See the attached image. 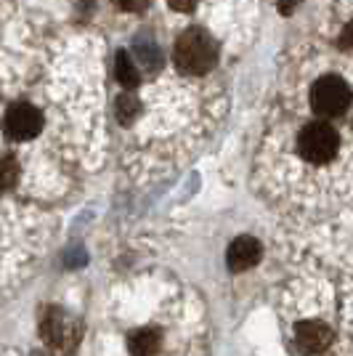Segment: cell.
I'll return each instance as SVG.
<instances>
[{
  "label": "cell",
  "instance_id": "cell-1",
  "mask_svg": "<svg viewBox=\"0 0 353 356\" xmlns=\"http://www.w3.org/2000/svg\"><path fill=\"white\" fill-rule=\"evenodd\" d=\"M218 61V45L205 30H186L176 43V64L186 74H205Z\"/></svg>",
  "mask_w": 353,
  "mask_h": 356
},
{
  "label": "cell",
  "instance_id": "cell-2",
  "mask_svg": "<svg viewBox=\"0 0 353 356\" xmlns=\"http://www.w3.org/2000/svg\"><path fill=\"white\" fill-rule=\"evenodd\" d=\"M40 335L51 346V351L69 356L74 351V346H77L80 330H77V322L69 314H64L61 309H48L43 314V322H40Z\"/></svg>",
  "mask_w": 353,
  "mask_h": 356
},
{
  "label": "cell",
  "instance_id": "cell-3",
  "mask_svg": "<svg viewBox=\"0 0 353 356\" xmlns=\"http://www.w3.org/2000/svg\"><path fill=\"white\" fill-rule=\"evenodd\" d=\"M338 131L335 128H329V125H324V122H313V125H306L300 136H297V149H300V154L309 160V163H329L332 157H335V152H338Z\"/></svg>",
  "mask_w": 353,
  "mask_h": 356
},
{
  "label": "cell",
  "instance_id": "cell-4",
  "mask_svg": "<svg viewBox=\"0 0 353 356\" xmlns=\"http://www.w3.org/2000/svg\"><path fill=\"white\" fill-rule=\"evenodd\" d=\"M311 106L319 115H327V118L343 115L351 106V88L340 77H322L311 88Z\"/></svg>",
  "mask_w": 353,
  "mask_h": 356
},
{
  "label": "cell",
  "instance_id": "cell-5",
  "mask_svg": "<svg viewBox=\"0 0 353 356\" xmlns=\"http://www.w3.org/2000/svg\"><path fill=\"white\" fill-rule=\"evenodd\" d=\"M3 125H6V134L11 136V138L27 141V138L40 134V128H43V115L30 104H14L6 112Z\"/></svg>",
  "mask_w": 353,
  "mask_h": 356
},
{
  "label": "cell",
  "instance_id": "cell-6",
  "mask_svg": "<svg viewBox=\"0 0 353 356\" xmlns=\"http://www.w3.org/2000/svg\"><path fill=\"white\" fill-rule=\"evenodd\" d=\"M261 242L252 237H236L231 245H229V252H226V261H229V268L231 271H247L252 268L258 261H261Z\"/></svg>",
  "mask_w": 353,
  "mask_h": 356
},
{
  "label": "cell",
  "instance_id": "cell-7",
  "mask_svg": "<svg viewBox=\"0 0 353 356\" xmlns=\"http://www.w3.org/2000/svg\"><path fill=\"white\" fill-rule=\"evenodd\" d=\"M295 343L306 354H319L332 343V330L324 322H300L295 327Z\"/></svg>",
  "mask_w": 353,
  "mask_h": 356
},
{
  "label": "cell",
  "instance_id": "cell-8",
  "mask_svg": "<svg viewBox=\"0 0 353 356\" xmlns=\"http://www.w3.org/2000/svg\"><path fill=\"white\" fill-rule=\"evenodd\" d=\"M128 348H131L133 356H151L157 348H160V332L157 330H136L128 341Z\"/></svg>",
  "mask_w": 353,
  "mask_h": 356
},
{
  "label": "cell",
  "instance_id": "cell-9",
  "mask_svg": "<svg viewBox=\"0 0 353 356\" xmlns=\"http://www.w3.org/2000/svg\"><path fill=\"white\" fill-rule=\"evenodd\" d=\"M115 74H117L120 86L125 88H136L138 86V67L133 64V59L128 54H117V61H115Z\"/></svg>",
  "mask_w": 353,
  "mask_h": 356
},
{
  "label": "cell",
  "instance_id": "cell-10",
  "mask_svg": "<svg viewBox=\"0 0 353 356\" xmlns=\"http://www.w3.org/2000/svg\"><path fill=\"white\" fill-rule=\"evenodd\" d=\"M136 59H138V64H141L144 70H149V72H154V70L162 64V56H160V51H157V45L154 43H138L136 45Z\"/></svg>",
  "mask_w": 353,
  "mask_h": 356
},
{
  "label": "cell",
  "instance_id": "cell-11",
  "mask_svg": "<svg viewBox=\"0 0 353 356\" xmlns=\"http://www.w3.org/2000/svg\"><path fill=\"white\" fill-rule=\"evenodd\" d=\"M138 112H141V106H138V99L133 93H122L117 99V120L122 125H131L133 120L138 118Z\"/></svg>",
  "mask_w": 353,
  "mask_h": 356
},
{
  "label": "cell",
  "instance_id": "cell-12",
  "mask_svg": "<svg viewBox=\"0 0 353 356\" xmlns=\"http://www.w3.org/2000/svg\"><path fill=\"white\" fill-rule=\"evenodd\" d=\"M19 178V165L14 157H0V189H11Z\"/></svg>",
  "mask_w": 353,
  "mask_h": 356
},
{
  "label": "cell",
  "instance_id": "cell-13",
  "mask_svg": "<svg viewBox=\"0 0 353 356\" xmlns=\"http://www.w3.org/2000/svg\"><path fill=\"white\" fill-rule=\"evenodd\" d=\"M115 6L122 11H141L147 6V0H115Z\"/></svg>",
  "mask_w": 353,
  "mask_h": 356
},
{
  "label": "cell",
  "instance_id": "cell-14",
  "mask_svg": "<svg viewBox=\"0 0 353 356\" xmlns=\"http://www.w3.org/2000/svg\"><path fill=\"white\" fill-rule=\"evenodd\" d=\"M297 6H300V0H279V11L284 16H290L295 11V8H297Z\"/></svg>",
  "mask_w": 353,
  "mask_h": 356
},
{
  "label": "cell",
  "instance_id": "cell-15",
  "mask_svg": "<svg viewBox=\"0 0 353 356\" xmlns=\"http://www.w3.org/2000/svg\"><path fill=\"white\" fill-rule=\"evenodd\" d=\"M194 3H197V0H170V6H173L176 11H189V8H194Z\"/></svg>",
  "mask_w": 353,
  "mask_h": 356
}]
</instances>
